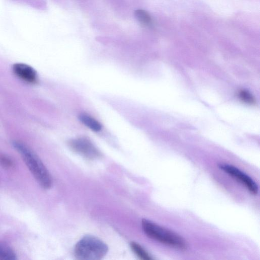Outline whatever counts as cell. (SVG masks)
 <instances>
[{
    "mask_svg": "<svg viewBox=\"0 0 260 260\" xmlns=\"http://www.w3.org/2000/svg\"><path fill=\"white\" fill-rule=\"evenodd\" d=\"M14 148L21 154L27 167L40 185L49 189L52 185V179L48 170L37 155L26 145L14 141Z\"/></svg>",
    "mask_w": 260,
    "mask_h": 260,
    "instance_id": "1",
    "label": "cell"
},
{
    "mask_svg": "<svg viewBox=\"0 0 260 260\" xmlns=\"http://www.w3.org/2000/svg\"><path fill=\"white\" fill-rule=\"evenodd\" d=\"M142 226L145 234L151 239L180 250L187 247L186 241L181 236L151 221L143 219Z\"/></svg>",
    "mask_w": 260,
    "mask_h": 260,
    "instance_id": "2",
    "label": "cell"
},
{
    "mask_svg": "<svg viewBox=\"0 0 260 260\" xmlns=\"http://www.w3.org/2000/svg\"><path fill=\"white\" fill-rule=\"evenodd\" d=\"M108 251V247L103 241L92 236H86L76 244L74 255L82 260H99L104 257Z\"/></svg>",
    "mask_w": 260,
    "mask_h": 260,
    "instance_id": "3",
    "label": "cell"
},
{
    "mask_svg": "<svg viewBox=\"0 0 260 260\" xmlns=\"http://www.w3.org/2000/svg\"><path fill=\"white\" fill-rule=\"evenodd\" d=\"M68 145L75 152L88 159H95L101 153L92 142L85 137H79L70 140Z\"/></svg>",
    "mask_w": 260,
    "mask_h": 260,
    "instance_id": "4",
    "label": "cell"
},
{
    "mask_svg": "<svg viewBox=\"0 0 260 260\" xmlns=\"http://www.w3.org/2000/svg\"><path fill=\"white\" fill-rule=\"evenodd\" d=\"M218 167L231 176L242 183L253 194L258 192V186L255 182L248 175L237 168L226 164H220Z\"/></svg>",
    "mask_w": 260,
    "mask_h": 260,
    "instance_id": "5",
    "label": "cell"
},
{
    "mask_svg": "<svg viewBox=\"0 0 260 260\" xmlns=\"http://www.w3.org/2000/svg\"><path fill=\"white\" fill-rule=\"evenodd\" d=\"M12 70L16 76L26 82L35 83L38 80L37 74L35 69L25 63H15L13 65Z\"/></svg>",
    "mask_w": 260,
    "mask_h": 260,
    "instance_id": "6",
    "label": "cell"
},
{
    "mask_svg": "<svg viewBox=\"0 0 260 260\" xmlns=\"http://www.w3.org/2000/svg\"><path fill=\"white\" fill-rule=\"evenodd\" d=\"M80 120L87 127L94 132H99L102 128L101 124L93 117L86 113L79 115Z\"/></svg>",
    "mask_w": 260,
    "mask_h": 260,
    "instance_id": "7",
    "label": "cell"
},
{
    "mask_svg": "<svg viewBox=\"0 0 260 260\" xmlns=\"http://www.w3.org/2000/svg\"><path fill=\"white\" fill-rule=\"evenodd\" d=\"M16 258L13 249L7 243L0 242V260H16Z\"/></svg>",
    "mask_w": 260,
    "mask_h": 260,
    "instance_id": "8",
    "label": "cell"
},
{
    "mask_svg": "<svg viewBox=\"0 0 260 260\" xmlns=\"http://www.w3.org/2000/svg\"><path fill=\"white\" fill-rule=\"evenodd\" d=\"M131 248L134 252L141 259L143 260H151L153 258L138 243L132 242Z\"/></svg>",
    "mask_w": 260,
    "mask_h": 260,
    "instance_id": "9",
    "label": "cell"
},
{
    "mask_svg": "<svg viewBox=\"0 0 260 260\" xmlns=\"http://www.w3.org/2000/svg\"><path fill=\"white\" fill-rule=\"evenodd\" d=\"M134 14L136 19L143 25L150 26L152 24V18L147 11L138 9L135 11Z\"/></svg>",
    "mask_w": 260,
    "mask_h": 260,
    "instance_id": "10",
    "label": "cell"
},
{
    "mask_svg": "<svg viewBox=\"0 0 260 260\" xmlns=\"http://www.w3.org/2000/svg\"><path fill=\"white\" fill-rule=\"evenodd\" d=\"M0 165L7 169L12 168L14 166L13 161L5 155H0Z\"/></svg>",
    "mask_w": 260,
    "mask_h": 260,
    "instance_id": "11",
    "label": "cell"
},
{
    "mask_svg": "<svg viewBox=\"0 0 260 260\" xmlns=\"http://www.w3.org/2000/svg\"><path fill=\"white\" fill-rule=\"evenodd\" d=\"M240 96L243 100H244L245 101H246L248 102H251L252 99L251 96L249 95L247 92L242 91L240 93Z\"/></svg>",
    "mask_w": 260,
    "mask_h": 260,
    "instance_id": "12",
    "label": "cell"
}]
</instances>
